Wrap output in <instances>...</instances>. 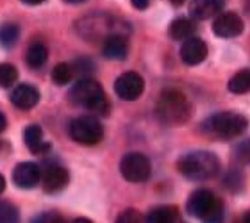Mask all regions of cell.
<instances>
[{
  "mask_svg": "<svg viewBox=\"0 0 250 223\" xmlns=\"http://www.w3.org/2000/svg\"><path fill=\"white\" fill-rule=\"evenodd\" d=\"M21 2H25V4H29V5H38V4H42V2H45V0H21Z\"/></svg>",
  "mask_w": 250,
  "mask_h": 223,
  "instance_id": "30",
  "label": "cell"
},
{
  "mask_svg": "<svg viewBox=\"0 0 250 223\" xmlns=\"http://www.w3.org/2000/svg\"><path fill=\"white\" fill-rule=\"evenodd\" d=\"M11 102L18 109L29 111L40 102V91L31 84H20L11 91Z\"/></svg>",
  "mask_w": 250,
  "mask_h": 223,
  "instance_id": "13",
  "label": "cell"
},
{
  "mask_svg": "<svg viewBox=\"0 0 250 223\" xmlns=\"http://www.w3.org/2000/svg\"><path fill=\"white\" fill-rule=\"evenodd\" d=\"M70 136L79 145L91 146L100 143L104 129H102V123L93 116H79L70 123Z\"/></svg>",
  "mask_w": 250,
  "mask_h": 223,
  "instance_id": "5",
  "label": "cell"
},
{
  "mask_svg": "<svg viewBox=\"0 0 250 223\" xmlns=\"http://www.w3.org/2000/svg\"><path fill=\"white\" fill-rule=\"evenodd\" d=\"M172 4H173V5H183V4H184V0H172Z\"/></svg>",
  "mask_w": 250,
  "mask_h": 223,
  "instance_id": "33",
  "label": "cell"
},
{
  "mask_svg": "<svg viewBox=\"0 0 250 223\" xmlns=\"http://www.w3.org/2000/svg\"><path fill=\"white\" fill-rule=\"evenodd\" d=\"M23 140H25L27 146L32 154H45V152L50 150V145L43 140V130L38 127V125H31L27 127L25 132H23Z\"/></svg>",
  "mask_w": 250,
  "mask_h": 223,
  "instance_id": "16",
  "label": "cell"
},
{
  "mask_svg": "<svg viewBox=\"0 0 250 223\" xmlns=\"http://www.w3.org/2000/svg\"><path fill=\"white\" fill-rule=\"evenodd\" d=\"M18 79V70L9 62H2L0 64V86L2 88H11Z\"/></svg>",
  "mask_w": 250,
  "mask_h": 223,
  "instance_id": "23",
  "label": "cell"
},
{
  "mask_svg": "<svg viewBox=\"0 0 250 223\" xmlns=\"http://www.w3.org/2000/svg\"><path fill=\"white\" fill-rule=\"evenodd\" d=\"M130 2H132V5H134L136 9H146L150 5L152 0H130Z\"/></svg>",
  "mask_w": 250,
  "mask_h": 223,
  "instance_id": "28",
  "label": "cell"
},
{
  "mask_svg": "<svg viewBox=\"0 0 250 223\" xmlns=\"http://www.w3.org/2000/svg\"><path fill=\"white\" fill-rule=\"evenodd\" d=\"M229 91L234 95H245L250 89V72L249 70H241L229 81Z\"/></svg>",
  "mask_w": 250,
  "mask_h": 223,
  "instance_id": "20",
  "label": "cell"
},
{
  "mask_svg": "<svg viewBox=\"0 0 250 223\" xmlns=\"http://www.w3.org/2000/svg\"><path fill=\"white\" fill-rule=\"evenodd\" d=\"M73 73L72 66L68 62H59L58 66H54L52 70V82L58 84V86H66L70 81H72Z\"/></svg>",
  "mask_w": 250,
  "mask_h": 223,
  "instance_id": "22",
  "label": "cell"
},
{
  "mask_svg": "<svg viewBox=\"0 0 250 223\" xmlns=\"http://www.w3.org/2000/svg\"><path fill=\"white\" fill-rule=\"evenodd\" d=\"M220 161L213 152L195 150L179 159V171L191 181H206L218 173Z\"/></svg>",
  "mask_w": 250,
  "mask_h": 223,
  "instance_id": "1",
  "label": "cell"
},
{
  "mask_svg": "<svg viewBox=\"0 0 250 223\" xmlns=\"http://www.w3.org/2000/svg\"><path fill=\"white\" fill-rule=\"evenodd\" d=\"M140 220H141V214L136 213V211H132V209H129V211L122 213L116 222L118 223H136V222H140Z\"/></svg>",
  "mask_w": 250,
  "mask_h": 223,
  "instance_id": "26",
  "label": "cell"
},
{
  "mask_svg": "<svg viewBox=\"0 0 250 223\" xmlns=\"http://www.w3.org/2000/svg\"><path fill=\"white\" fill-rule=\"evenodd\" d=\"M213 31L218 38H236L243 31V20L236 13H218L213 21Z\"/></svg>",
  "mask_w": 250,
  "mask_h": 223,
  "instance_id": "9",
  "label": "cell"
},
{
  "mask_svg": "<svg viewBox=\"0 0 250 223\" xmlns=\"http://www.w3.org/2000/svg\"><path fill=\"white\" fill-rule=\"evenodd\" d=\"M40 179H42V168L36 162H20L13 171V182L21 189H31L38 186Z\"/></svg>",
  "mask_w": 250,
  "mask_h": 223,
  "instance_id": "10",
  "label": "cell"
},
{
  "mask_svg": "<svg viewBox=\"0 0 250 223\" xmlns=\"http://www.w3.org/2000/svg\"><path fill=\"white\" fill-rule=\"evenodd\" d=\"M64 2H68V4H83L86 0H64Z\"/></svg>",
  "mask_w": 250,
  "mask_h": 223,
  "instance_id": "32",
  "label": "cell"
},
{
  "mask_svg": "<svg viewBox=\"0 0 250 223\" xmlns=\"http://www.w3.org/2000/svg\"><path fill=\"white\" fill-rule=\"evenodd\" d=\"M120 173L125 181L140 184V182L148 181V177L152 173V164L146 156H143L140 152H130L122 159Z\"/></svg>",
  "mask_w": 250,
  "mask_h": 223,
  "instance_id": "6",
  "label": "cell"
},
{
  "mask_svg": "<svg viewBox=\"0 0 250 223\" xmlns=\"http://www.w3.org/2000/svg\"><path fill=\"white\" fill-rule=\"evenodd\" d=\"M4 189H5V179L2 177V173H0V195L4 193Z\"/></svg>",
  "mask_w": 250,
  "mask_h": 223,
  "instance_id": "31",
  "label": "cell"
},
{
  "mask_svg": "<svg viewBox=\"0 0 250 223\" xmlns=\"http://www.w3.org/2000/svg\"><path fill=\"white\" fill-rule=\"evenodd\" d=\"M179 220V211L175 207H168V205H163V207L152 209L148 216H146V222L148 223H173Z\"/></svg>",
  "mask_w": 250,
  "mask_h": 223,
  "instance_id": "19",
  "label": "cell"
},
{
  "mask_svg": "<svg viewBox=\"0 0 250 223\" xmlns=\"http://www.w3.org/2000/svg\"><path fill=\"white\" fill-rule=\"evenodd\" d=\"M209 129L213 130L214 134H218L220 138H234V136L241 134L247 127V120L238 113H230V111H225V113H218L211 116L208 122Z\"/></svg>",
  "mask_w": 250,
  "mask_h": 223,
  "instance_id": "7",
  "label": "cell"
},
{
  "mask_svg": "<svg viewBox=\"0 0 250 223\" xmlns=\"http://www.w3.org/2000/svg\"><path fill=\"white\" fill-rule=\"evenodd\" d=\"M145 89V82H143V77L136 72H125L122 73L120 77L116 79L115 82V91L116 95L120 97L122 100H127V102H132V100L140 99L141 93Z\"/></svg>",
  "mask_w": 250,
  "mask_h": 223,
  "instance_id": "8",
  "label": "cell"
},
{
  "mask_svg": "<svg viewBox=\"0 0 250 223\" xmlns=\"http://www.w3.org/2000/svg\"><path fill=\"white\" fill-rule=\"evenodd\" d=\"M42 186L47 193H58L68 186L70 181V173L66 168L59 166V164H52L45 171H42Z\"/></svg>",
  "mask_w": 250,
  "mask_h": 223,
  "instance_id": "11",
  "label": "cell"
},
{
  "mask_svg": "<svg viewBox=\"0 0 250 223\" xmlns=\"http://www.w3.org/2000/svg\"><path fill=\"white\" fill-rule=\"evenodd\" d=\"M208 56V45L200 40V38H188L184 40L183 48H181V59L188 66H197L206 59Z\"/></svg>",
  "mask_w": 250,
  "mask_h": 223,
  "instance_id": "12",
  "label": "cell"
},
{
  "mask_svg": "<svg viewBox=\"0 0 250 223\" xmlns=\"http://www.w3.org/2000/svg\"><path fill=\"white\" fill-rule=\"evenodd\" d=\"M18 222V209L11 202H0V223Z\"/></svg>",
  "mask_w": 250,
  "mask_h": 223,
  "instance_id": "25",
  "label": "cell"
},
{
  "mask_svg": "<svg viewBox=\"0 0 250 223\" xmlns=\"http://www.w3.org/2000/svg\"><path fill=\"white\" fill-rule=\"evenodd\" d=\"M58 218H59L58 214H40L32 222H59Z\"/></svg>",
  "mask_w": 250,
  "mask_h": 223,
  "instance_id": "27",
  "label": "cell"
},
{
  "mask_svg": "<svg viewBox=\"0 0 250 223\" xmlns=\"http://www.w3.org/2000/svg\"><path fill=\"white\" fill-rule=\"evenodd\" d=\"M70 102L81 107H88L97 113H107V99H105L104 88L95 79L83 77L79 82L73 84V88L68 93Z\"/></svg>",
  "mask_w": 250,
  "mask_h": 223,
  "instance_id": "2",
  "label": "cell"
},
{
  "mask_svg": "<svg viewBox=\"0 0 250 223\" xmlns=\"http://www.w3.org/2000/svg\"><path fill=\"white\" fill-rule=\"evenodd\" d=\"M191 105L181 91L177 89H165L157 102V116L163 123L183 125L189 120Z\"/></svg>",
  "mask_w": 250,
  "mask_h": 223,
  "instance_id": "3",
  "label": "cell"
},
{
  "mask_svg": "<svg viewBox=\"0 0 250 223\" xmlns=\"http://www.w3.org/2000/svg\"><path fill=\"white\" fill-rule=\"evenodd\" d=\"M72 66V73L73 75H77V77H89L91 73H93V62L89 61V59H86V57H83V59H77V61L73 62V64H70Z\"/></svg>",
  "mask_w": 250,
  "mask_h": 223,
  "instance_id": "24",
  "label": "cell"
},
{
  "mask_svg": "<svg viewBox=\"0 0 250 223\" xmlns=\"http://www.w3.org/2000/svg\"><path fill=\"white\" fill-rule=\"evenodd\" d=\"M129 52V45H127V40L120 34H111L104 40V45H102V54H104L107 59H125Z\"/></svg>",
  "mask_w": 250,
  "mask_h": 223,
  "instance_id": "15",
  "label": "cell"
},
{
  "mask_svg": "<svg viewBox=\"0 0 250 223\" xmlns=\"http://www.w3.org/2000/svg\"><path fill=\"white\" fill-rule=\"evenodd\" d=\"M27 64H29V68H32V70H40V68L45 66V62H47L48 59V50L45 45H42V43H32L31 47H29V50H27Z\"/></svg>",
  "mask_w": 250,
  "mask_h": 223,
  "instance_id": "18",
  "label": "cell"
},
{
  "mask_svg": "<svg viewBox=\"0 0 250 223\" xmlns=\"http://www.w3.org/2000/svg\"><path fill=\"white\" fill-rule=\"evenodd\" d=\"M224 7V0H191L189 15L193 20H209L214 18Z\"/></svg>",
  "mask_w": 250,
  "mask_h": 223,
  "instance_id": "14",
  "label": "cell"
},
{
  "mask_svg": "<svg viewBox=\"0 0 250 223\" xmlns=\"http://www.w3.org/2000/svg\"><path fill=\"white\" fill-rule=\"evenodd\" d=\"M193 34H195V23L189 18L179 16V18H175L172 21V25H170V36L175 41H184L188 38H191Z\"/></svg>",
  "mask_w": 250,
  "mask_h": 223,
  "instance_id": "17",
  "label": "cell"
},
{
  "mask_svg": "<svg viewBox=\"0 0 250 223\" xmlns=\"http://www.w3.org/2000/svg\"><path fill=\"white\" fill-rule=\"evenodd\" d=\"M18 36H20V29L16 23H4V25L0 27V45L4 48H11L18 41Z\"/></svg>",
  "mask_w": 250,
  "mask_h": 223,
  "instance_id": "21",
  "label": "cell"
},
{
  "mask_svg": "<svg viewBox=\"0 0 250 223\" xmlns=\"http://www.w3.org/2000/svg\"><path fill=\"white\" fill-rule=\"evenodd\" d=\"M5 127H7V120H5V114L0 113V132H4Z\"/></svg>",
  "mask_w": 250,
  "mask_h": 223,
  "instance_id": "29",
  "label": "cell"
},
{
  "mask_svg": "<svg viewBox=\"0 0 250 223\" xmlns=\"http://www.w3.org/2000/svg\"><path fill=\"white\" fill-rule=\"evenodd\" d=\"M186 211L204 222H218L222 218V202L208 189H197L188 198Z\"/></svg>",
  "mask_w": 250,
  "mask_h": 223,
  "instance_id": "4",
  "label": "cell"
}]
</instances>
